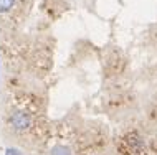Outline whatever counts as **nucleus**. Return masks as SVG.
I'll list each match as a JSON object with an SVG mask.
<instances>
[{
  "mask_svg": "<svg viewBox=\"0 0 157 155\" xmlns=\"http://www.w3.org/2000/svg\"><path fill=\"white\" fill-rule=\"evenodd\" d=\"M10 124L13 125L17 131H25V129L30 127L32 119H30V116H28L27 112L17 111V112H13V114H12V117H10Z\"/></svg>",
  "mask_w": 157,
  "mask_h": 155,
  "instance_id": "f257e3e1",
  "label": "nucleus"
},
{
  "mask_svg": "<svg viewBox=\"0 0 157 155\" xmlns=\"http://www.w3.org/2000/svg\"><path fill=\"white\" fill-rule=\"evenodd\" d=\"M15 5V0H0V13H7Z\"/></svg>",
  "mask_w": 157,
  "mask_h": 155,
  "instance_id": "f03ea898",
  "label": "nucleus"
},
{
  "mask_svg": "<svg viewBox=\"0 0 157 155\" xmlns=\"http://www.w3.org/2000/svg\"><path fill=\"white\" fill-rule=\"evenodd\" d=\"M52 155H71L68 147H55L52 150Z\"/></svg>",
  "mask_w": 157,
  "mask_h": 155,
  "instance_id": "7ed1b4c3",
  "label": "nucleus"
},
{
  "mask_svg": "<svg viewBox=\"0 0 157 155\" xmlns=\"http://www.w3.org/2000/svg\"><path fill=\"white\" fill-rule=\"evenodd\" d=\"M5 155H22V152H20L18 149H7Z\"/></svg>",
  "mask_w": 157,
  "mask_h": 155,
  "instance_id": "20e7f679",
  "label": "nucleus"
}]
</instances>
